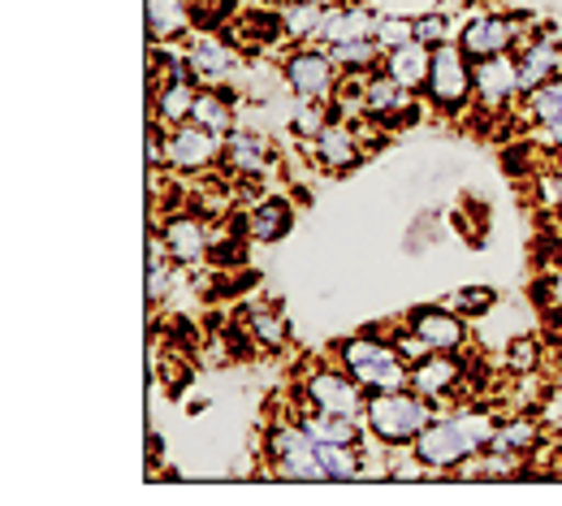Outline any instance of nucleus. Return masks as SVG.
<instances>
[{
	"mask_svg": "<svg viewBox=\"0 0 562 506\" xmlns=\"http://www.w3.org/2000/svg\"><path fill=\"white\" fill-rule=\"evenodd\" d=\"M303 403H307V412L363 420L368 390L355 381L347 368H312V372L303 376Z\"/></svg>",
	"mask_w": 562,
	"mask_h": 506,
	"instance_id": "6",
	"label": "nucleus"
},
{
	"mask_svg": "<svg viewBox=\"0 0 562 506\" xmlns=\"http://www.w3.org/2000/svg\"><path fill=\"white\" fill-rule=\"evenodd\" d=\"M269 156H273V147H269V135H260V131H247V126H234L229 135H225V169H234L238 178H260L265 169H269Z\"/></svg>",
	"mask_w": 562,
	"mask_h": 506,
	"instance_id": "16",
	"label": "nucleus"
},
{
	"mask_svg": "<svg viewBox=\"0 0 562 506\" xmlns=\"http://www.w3.org/2000/svg\"><path fill=\"white\" fill-rule=\"evenodd\" d=\"M493 412L485 407H463L454 416H441L412 441V454L420 459L428 472H459L468 459H476L493 437Z\"/></svg>",
	"mask_w": 562,
	"mask_h": 506,
	"instance_id": "1",
	"label": "nucleus"
},
{
	"mask_svg": "<svg viewBox=\"0 0 562 506\" xmlns=\"http://www.w3.org/2000/svg\"><path fill=\"white\" fill-rule=\"evenodd\" d=\"M541 144L554 147V151H562V117H559V122H550V126H541Z\"/></svg>",
	"mask_w": 562,
	"mask_h": 506,
	"instance_id": "39",
	"label": "nucleus"
},
{
	"mask_svg": "<svg viewBox=\"0 0 562 506\" xmlns=\"http://www.w3.org/2000/svg\"><path fill=\"white\" fill-rule=\"evenodd\" d=\"M546 204H554V209L562 213V169L546 182Z\"/></svg>",
	"mask_w": 562,
	"mask_h": 506,
	"instance_id": "40",
	"label": "nucleus"
},
{
	"mask_svg": "<svg viewBox=\"0 0 562 506\" xmlns=\"http://www.w3.org/2000/svg\"><path fill=\"white\" fill-rule=\"evenodd\" d=\"M407 334L424 351H463L468 347V321L446 303H424L407 316Z\"/></svg>",
	"mask_w": 562,
	"mask_h": 506,
	"instance_id": "11",
	"label": "nucleus"
},
{
	"mask_svg": "<svg viewBox=\"0 0 562 506\" xmlns=\"http://www.w3.org/2000/svg\"><path fill=\"white\" fill-rule=\"evenodd\" d=\"M432 412H437L432 398L420 394V390H412V385L381 390V394H368V403H363V429H368V437H376L381 446H390V450L394 446H412L437 420Z\"/></svg>",
	"mask_w": 562,
	"mask_h": 506,
	"instance_id": "2",
	"label": "nucleus"
},
{
	"mask_svg": "<svg viewBox=\"0 0 562 506\" xmlns=\"http://www.w3.org/2000/svg\"><path fill=\"white\" fill-rule=\"evenodd\" d=\"M325 126H329L325 100H299V104H294V113H290V131H294V135H303V139H316Z\"/></svg>",
	"mask_w": 562,
	"mask_h": 506,
	"instance_id": "33",
	"label": "nucleus"
},
{
	"mask_svg": "<svg viewBox=\"0 0 562 506\" xmlns=\"http://www.w3.org/2000/svg\"><path fill=\"white\" fill-rule=\"evenodd\" d=\"M243 221H247L251 243H281L290 234V225H294V204L285 195H260Z\"/></svg>",
	"mask_w": 562,
	"mask_h": 506,
	"instance_id": "19",
	"label": "nucleus"
},
{
	"mask_svg": "<svg viewBox=\"0 0 562 506\" xmlns=\"http://www.w3.org/2000/svg\"><path fill=\"white\" fill-rule=\"evenodd\" d=\"M338 66L325 48H299L281 61V82L299 95V100H329L338 91Z\"/></svg>",
	"mask_w": 562,
	"mask_h": 506,
	"instance_id": "8",
	"label": "nucleus"
},
{
	"mask_svg": "<svg viewBox=\"0 0 562 506\" xmlns=\"http://www.w3.org/2000/svg\"><path fill=\"white\" fill-rule=\"evenodd\" d=\"M187 57V70L195 82H204V87H216L221 78H229L234 66H238V48L229 44V40H216V35H200V40H191V48L182 53Z\"/></svg>",
	"mask_w": 562,
	"mask_h": 506,
	"instance_id": "15",
	"label": "nucleus"
},
{
	"mask_svg": "<svg viewBox=\"0 0 562 506\" xmlns=\"http://www.w3.org/2000/svg\"><path fill=\"white\" fill-rule=\"evenodd\" d=\"M169 286H173V269H169V260L151 247V260H147V299H151V303H165Z\"/></svg>",
	"mask_w": 562,
	"mask_h": 506,
	"instance_id": "36",
	"label": "nucleus"
},
{
	"mask_svg": "<svg viewBox=\"0 0 562 506\" xmlns=\"http://www.w3.org/2000/svg\"><path fill=\"white\" fill-rule=\"evenodd\" d=\"M191 4L187 0H147V35L151 44H173L191 31Z\"/></svg>",
	"mask_w": 562,
	"mask_h": 506,
	"instance_id": "24",
	"label": "nucleus"
},
{
	"mask_svg": "<svg viewBox=\"0 0 562 506\" xmlns=\"http://www.w3.org/2000/svg\"><path fill=\"white\" fill-rule=\"evenodd\" d=\"M376 13L368 4H329L321 13V26H316V40L321 44H342V40H363L376 31Z\"/></svg>",
	"mask_w": 562,
	"mask_h": 506,
	"instance_id": "17",
	"label": "nucleus"
},
{
	"mask_svg": "<svg viewBox=\"0 0 562 506\" xmlns=\"http://www.w3.org/2000/svg\"><path fill=\"white\" fill-rule=\"evenodd\" d=\"M363 117L368 122H412L416 117V91L403 87L398 78H390L385 70L363 78Z\"/></svg>",
	"mask_w": 562,
	"mask_h": 506,
	"instance_id": "12",
	"label": "nucleus"
},
{
	"mask_svg": "<svg viewBox=\"0 0 562 506\" xmlns=\"http://www.w3.org/2000/svg\"><path fill=\"white\" fill-rule=\"evenodd\" d=\"M281 35H285V22L273 9H251V13H238L229 22V44L234 48H269Z\"/></svg>",
	"mask_w": 562,
	"mask_h": 506,
	"instance_id": "21",
	"label": "nucleus"
},
{
	"mask_svg": "<svg viewBox=\"0 0 562 506\" xmlns=\"http://www.w3.org/2000/svg\"><path fill=\"white\" fill-rule=\"evenodd\" d=\"M191 122L204 126V131H216V135H229L234 131V95L221 91V87H200Z\"/></svg>",
	"mask_w": 562,
	"mask_h": 506,
	"instance_id": "26",
	"label": "nucleus"
},
{
	"mask_svg": "<svg viewBox=\"0 0 562 506\" xmlns=\"http://www.w3.org/2000/svg\"><path fill=\"white\" fill-rule=\"evenodd\" d=\"M532 360H537V342H532V338H519L506 363H510L515 372H532Z\"/></svg>",
	"mask_w": 562,
	"mask_h": 506,
	"instance_id": "38",
	"label": "nucleus"
},
{
	"mask_svg": "<svg viewBox=\"0 0 562 506\" xmlns=\"http://www.w3.org/2000/svg\"><path fill=\"white\" fill-rule=\"evenodd\" d=\"M468 381V360H459V351H428L412 363V390L428 394L432 403L454 398Z\"/></svg>",
	"mask_w": 562,
	"mask_h": 506,
	"instance_id": "13",
	"label": "nucleus"
},
{
	"mask_svg": "<svg viewBox=\"0 0 562 506\" xmlns=\"http://www.w3.org/2000/svg\"><path fill=\"white\" fill-rule=\"evenodd\" d=\"M312 151H316V160H321V169H329V173H347L359 165V139H355L351 126H342V122H329L316 139H312Z\"/></svg>",
	"mask_w": 562,
	"mask_h": 506,
	"instance_id": "20",
	"label": "nucleus"
},
{
	"mask_svg": "<svg viewBox=\"0 0 562 506\" xmlns=\"http://www.w3.org/2000/svg\"><path fill=\"white\" fill-rule=\"evenodd\" d=\"M269 463L281 481H325L321 454H316V437L307 434L303 420H285L278 429H269Z\"/></svg>",
	"mask_w": 562,
	"mask_h": 506,
	"instance_id": "5",
	"label": "nucleus"
},
{
	"mask_svg": "<svg viewBox=\"0 0 562 506\" xmlns=\"http://www.w3.org/2000/svg\"><path fill=\"white\" fill-rule=\"evenodd\" d=\"M325 53L334 57V66L342 74H368L381 66V57H385V48L372 40V35H363V40H342V44H325Z\"/></svg>",
	"mask_w": 562,
	"mask_h": 506,
	"instance_id": "29",
	"label": "nucleus"
},
{
	"mask_svg": "<svg viewBox=\"0 0 562 506\" xmlns=\"http://www.w3.org/2000/svg\"><path fill=\"white\" fill-rule=\"evenodd\" d=\"M225 156V135L204 131L195 122H182V126H169L165 135V165L178 169V173H209L212 165Z\"/></svg>",
	"mask_w": 562,
	"mask_h": 506,
	"instance_id": "7",
	"label": "nucleus"
},
{
	"mask_svg": "<svg viewBox=\"0 0 562 506\" xmlns=\"http://www.w3.org/2000/svg\"><path fill=\"white\" fill-rule=\"evenodd\" d=\"M247 334H251L256 347L278 351V347H285V338H290V321H285V312L273 307V303H251L247 307Z\"/></svg>",
	"mask_w": 562,
	"mask_h": 506,
	"instance_id": "25",
	"label": "nucleus"
},
{
	"mask_svg": "<svg viewBox=\"0 0 562 506\" xmlns=\"http://www.w3.org/2000/svg\"><path fill=\"white\" fill-rule=\"evenodd\" d=\"M541 446V425L532 416H510V420H497L490 437V450H502V454H528Z\"/></svg>",
	"mask_w": 562,
	"mask_h": 506,
	"instance_id": "27",
	"label": "nucleus"
},
{
	"mask_svg": "<svg viewBox=\"0 0 562 506\" xmlns=\"http://www.w3.org/2000/svg\"><path fill=\"white\" fill-rule=\"evenodd\" d=\"M519 22H524V18H515V13H476V18H468V22L454 31V40H459V48H463L472 61L502 57V53L515 48Z\"/></svg>",
	"mask_w": 562,
	"mask_h": 506,
	"instance_id": "9",
	"label": "nucleus"
},
{
	"mask_svg": "<svg viewBox=\"0 0 562 506\" xmlns=\"http://www.w3.org/2000/svg\"><path fill=\"white\" fill-rule=\"evenodd\" d=\"M195 95H200V87H195L191 70L169 74L165 82H156V122H160V126H182V122H191Z\"/></svg>",
	"mask_w": 562,
	"mask_h": 506,
	"instance_id": "18",
	"label": "nucleus"
},
{
	"mask_svg": "<svg viewBox=\"0 0 562 506\" xmlns=\"http://www.w3.org/2000/svg\"><path fill=\"white\" fill-rule=\"evenodd\" d=\"M532 299H541V307H550V312L562 316V269H554L541 286H532Z\"/></svg>",
	"mask_w": 562,
	"mask_h": 506,
	"instance_id": "37",
	"label": "nucleus"
},
{
	"mask_svg": "<svg viewBox=\"0 0 562 506\" xmlns=\"http://www.w3.org/2000/svg\"><path fill=\"white\" fill-rule=\"evenodd\" d=\"M321 13L325 4L321 0H299V4H285L281 9V22H285V40H316V26H321Z\"/></svg>",
	"mask_w": 562,
	"mask_h": 506,
	"instance_id": "32",
	"label": "nucleus"
},
{
	"mask_svg": "<svg viewBox=\"0 0 562 506\" xmlns=\"http://www.w3.org/2000/svg\"><path fill=\"white\" fill-rule=\"evenodd\" d=\"M338 363L351 372L368 394L412 385V363L403 360V351H398L394 342H385V338H372V334L347 338V342L338 347Z\"/></svg>",
	"mask_w": 562,
	"mask_h": 506,
	"instance_id": "3",
	"label": "nucleus"
},
{
	"mask_svg": "<svg viewBox=\"0 0 562 506\" xmlns=\"http://www.w3.org/2000/svg\"><path fill=\"white\" fill-rule=\"evenodd\" d=\"M372 40H376L385 53H390V48H403V44L416 40V18H381L376 31H372Z\"/></svg>",
	"mask_w": 562,
	"mask_h": 506,
	"instance_id": "34",
	"label": "nucleus"
},
{
	"mask_svg": "<svg viewBox=\"0 0 562 506\" xmlns=\"http://www.w3.org/2000/svg\"><path fill=\"white\" fill-rule=\"evenodd\" d=\"M316 454H321L325 481H359V472H363V454H359V446L316 441Z\"/></svg>",
	"mask_w": 562,
	"mask_h": 506,
	"instance_id": "30",
	"label": "nucleus"
},
{
	"mask_svg": "<svg viewBox=\"0 0 562 506\" xmlns=\"http://www.w3.org/2000/svg\"><path fill=\"white\" fill-rule=\"evenodd\" d=\"M515 61H519V87L532 91V87H541V82L562 74V48L546 35V40H532Z\"/></svg>",
	"mask_w": 562,
	"mask_h": 506,
	"instance_id": "23",
	"label": "nucleus"
},
{
	"mask_svg": "<svg viewBox=\"0 0 562 506\" xmlns=\"http://www.w3.org/2000/svg\"><path fill=\"white\" fill-rule=\"evenodd\" d=\"M424 95L446 117H459V113H468V104H476V95H472V57L459 48V40H446V44L432 48Z\"/></svg>",
	"mask_w": 562,
	"mask_h": 506,
	"instance_id": "4",
	"label": "nucleus"
},
{
	"mask_svg": "<svg viewBox=\"0 0 562 506\" xmlns=\"http://www.w3.org/2000/svg\"><path fill=\"white\" fill-rule=\"evenodd\" d=\"M209 238L212 225L204 217H191V213H178L160 225V247L173 265H204L209 260Z\"/></svg>",
	"mask_w": 562,
	"mask_h": 506,
	"instance_id": "14",
	"label": "nucleus"
},
{
	"mask_svg": "<svg viewBox=\"0 0 562 506\" xmlns=\"http://www.w3.org/2000/svg\"><path fill=\"white\" fill-rule=\"evenodd\" d=\"M428 66H432V48L420 44V40H412V44H403V48H390V53L381 57V70L390 74V78H398L403 87H412V91H424Z\"/></svg>",
	"mask_w": 562,
	"mask_h": 506,
	"instance_id": "22",
	"label": "nucleus"
},
{
	"mask_svg": "<svg viewBox=\"0 0 562 506\" xmlns=\"http://www.w3.org/2000/svg\"><path fill=\"white\" fill-rule=\"evenodd\" d=\"M446 307H454L463 321H481V316H490L493 307H497V290H490V286L450 290V294H446Z\"/></svg>",
	"mask_w": 562,
	"mask_h": 506,
	"instance_id": "31",
	"label": "nucleus"
},
{
	"mask_svg": "<svg viewBox=\"0 0 562 506\" xmlns=\"http://www.w3.org/2000/svg\"><path fill=\"white\" fill-rule=\"evenodd\" d=\"M472 95H476V104H481L485 113L510 109V104L524 95V87H519V61H515L510 53L472 61Z\"/></svg>",
	"mask_w": 562,
	"mask_h": 506,
	"instance_id": "10",
	"label": "nucleus"
},
{
	"mask_svg": "<svg viewBox=\"0 0 562 506\" xmlns=\"http://www.w3.org/2000/svg\"><path fill=\"white\" fill-rule=\"evenodd\" d=\"M187 4H191V9H200V4H204V0H187Z\"/></svg>",
	"mask_w": 562,
	"mask_h": 506,
	"instance_id": "41",
	"label": "nucleus"
},
{
	"mask_svg": "<svg viewBox=\"0 0 562 506\" xmlns=\"http://www.w3.org/2000/svg\"><path fill=\"white\" fill-rule=\"evenodd\" d=\"M273 4H299V0H273Z\"/></svg>",
	"mask_w": 562,
	"mask_h": 506,
	"instance_id": "42",
	"label": "nucleus"
},
{
	"mask_svg": "<svg viewBox=\"0 0 562 506\" xmlns=\"http://www.w3.org/2000/svg\"><path fill=\"white\" fill-rule=\"evenodd\" d=\"M416 40H420V44H428V48H437V44L454 40V31H450V18H446L441 9H432V13H420V18H416Z\"/></svg>",
	"mask_w": 562,
	"mask_h": 506,
	"instance_id": "35",
	"label": "nucleus"
},
{
	"mask_svg": "<svg viewBox=\"0 0 562 506\" xmlns=\"http://www.w3.org/2000/svg\"><path fill=\"white\" fill-rule=\"evenodd\" d=\"M519 117H524L528 126H550V122H559L562 117V74L519 95Z\"/></svg>",
	"mask_w": 562,
	"mask_h": 506,
	"instance_id": "28",
	"label": "nucleus"
}]
</instances>
